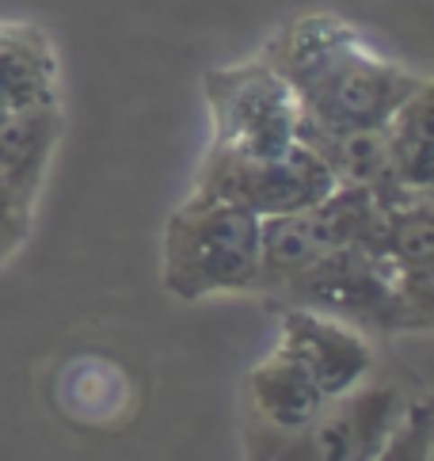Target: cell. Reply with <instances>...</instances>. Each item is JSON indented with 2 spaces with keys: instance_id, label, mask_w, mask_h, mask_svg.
Masks as SVG:
<instances>
[{
  "instance_id": "obj_1",
  "label": "cell",
  "mask_w": 434,
  "mask_h": 461,
  "mask_svg": "<svg viewBox=\"0 0 434 461\" xmlns=\"http://www.w3.org/2000/svg\"><path fill=\"white\" fill-rule=\"evenodd\" d=\"M259 218L213 194H187L160 233V283L179 302L256 294Z\"/></svg>"
},
{
  "instance_id": "obj_2",
  "label": "cell",
  "mask_w": 434,
  "mask_h": 461,
  "mask_svg": "<svg viewBox=\"0 0 434 461\" xmlns=\"http://www.w3.org/2000/svg\"><path fill=\"white\" fill-rule=\"evenodd\" d=\"M271 302L328 312V317L362 328L366 336L427 332L430 328V321L420 317L400 294L396 271L381 256L358 249V244L321 256L309 271H302L294 283L282 286Z\"/></svg>"
},
{
  "instance_id": "obj_3",
  "label": "cell",
  "mask_w": 434,
  "mask_h": 461,
  "mask_svg": "<svg viewBox=\"0 0 434 461\" xmlns=\"http://www.w3.org/2000/svg\"><path fill=\"white\" fill-rule=\"evenodd\" d=\"M203 95L210 107V145L217 149L271 157L297 141V95L259 54L210 69Z\"/></svg>"
},
{
  "instance_id": "obj_4",
  "label": "cell",
  "mask_w": 434,
  "mask_h": 461,
  "mask_svg": "<svg viewBox=\"0 0 434 461\" xmlns=\"http://www.w3.org/2000/svg\"><path fill=\"white\" fill-rule=\"evenodd\" d=\"M427 73H415L393 58H381L362 39H350L309 85H302L297 107L302 119L328 130H377L400 104H408L427 85Z\"/></svg>"
},
{
  "instance_id": "obj_5",
  "label": "cell",
  "mask_w": 434,
  "mask_h": 461,
  "mask_svg": "<svg viewBox=\"0 0 434 461\" xmlns=\"http://www.w3.org/2000/svg\"><path fill=\"white\" fill-rule=\"evenodd\" d=\"M331 187H336V179L324 168V160L309 145L294 141L290 149L271 157H248L210 145L191 191L237 203L252 210L256 218H275V213L316 206L324 194H331Z\"/></svg>"
},
{
  "instance_id": "obj_6",
  "label": "cell",
  "mask_w": 434,
  "mask_h": 461,
  "mask_svg": "<svg viewBox=\"0 0 434 461\" xmlns=\"http://www.w3.org/2000/svg\"><path fill=\"white\" fill-rule=\"evenodd\" d=\"M408 411V397L396 385H358L331 397L321 416H316L305 431L286 438H267L259 447L267 457H297V461H366L381 457L385 447H393V435ZM256 447V450H259Z\"/></svg>"
},
{
  "instance_id": "obj_7",
  "label": "cell",
  "mask_w": 434,
  "mask_h": 461,
  "mask_svg": "<svg viewBox=\"0 0 434 461\" xmlns=\"http://www.w3.org/2000/svg\"><path fill=\"white\" fill-rule=\"evenodd\" d=\"M278 309H282L278 348L302 362L328 401L370 382L377 366V351L362 328L302 305H278Z\"/></svg>"
},
{
  "instance_id": "obj_8",
  "label": "cell",
  "mask_w": 434,
  "mask_h": 461,
  "mask_svg": "<svg viewBox=\"0 0 434 461\" xmlns=\"http://www.w3.org/2000/svg\"><path fill=\"white\" fill-rule=\"evenodd\" d=\"M244 397H248V416L259 427L252 435V447H259L267 438H286L305 431L328 404V397L316 389L309 370L282 348H275L248 370Z\"/></svg>"
},
{
  "instance_id": "obj_9",
  "label": "cell",
  "mask_w": 434,
  "mask_h": 461,
  "mask_svg": "<svg viewBox=\"0 0 434 461\" xmlns=\"http://www.w3.org/2000/svg\"><path fill=\"white\" fill-rule=\"evenodd\" d=\"M61 104V61L35 23H0V122Z\"/></svg>"
},
{
  "instance_id": "obj_10",
  "label": "cell",
  "mask_w": 434,
  "mask_h": 461,
  "mask_svg": "<svg viewBox=\"0 0 434 461\" xmlns=\"http://www.w3.org/2000/svg\"><path fill=\"white\" fill-rule=\"evenodd\" d=\"M61 138H65V104L35 107L5 119L0 122V184L39 206Z\"/></svg>"
},
{
  "instance_id": "obj_11",
  "label": "cell",
  "mask_w": 434,
  "mask_h": 461,
  "mask_svg": "<svg viewBox=\"0 0 434 461\" xmlns=\"http://www.w3.org/2000/svg\"><path fill=\"white\" fill-rule=\"evenodd\" d=\"M430 114H434V85L427 80V85L415 92L408 104H400V111L385 122L393 179L415 194H430V184H434Z\"/></svg>"
},
{
  "instance_id": "obj_12",
  "label": "cell",
  "mask_w": 434,
  "mask_h": 461,
  "mask_svg": "<svg viewBox=\"0 0 434 461\" xmlns=\"http://www.w3.org/2000/svg\"><path fill=\"white\" fill-rule=\"evenodd\" d=\"M35 213H39L35 203L20 199L15 191L0 184V267L27 244L31 229H35Z\"/></svg>"
}]
</instances>
